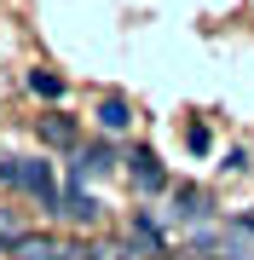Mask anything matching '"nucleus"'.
<instances>
[{"instance_id": "nucleus-12", "label": "nucleus", "mask_w": 254, "mask_h": 260, "mask_svg": "<svg viewBox=\"0 0 254 260\" xmlns=\"http://www.w3.org/2000/svg\"><path fill=\"white\" fill-rule=\"evenodd\" d=\"M29 87H35L41 99H64V75H52V70H35V75H29Z\"/></svg>"}, {"instance_id": "nucleus-1", "label": "nucleus", "mask_w": 254, "mask_h": 260, "mask_svg": "<svg viewBox=\"0 0 254 260\" xmlns=\"http://www.w3.org/2000/svg\"><path fill=\"white\" fill-rule=\"evenodd\" d=\"M0 185H6V191H18V197H35L47 214L58 208L52 162H41V156H6V162H0Z\"/></svg>"}, {"instance_id": "nucleus-6", "label": "nucleus", "mask_w": 254, "mask_h": 260, "mask_svg": "<svg viewBox=\"0 0 254 260\" xmlns=\"http://www.w3.org/2000/svg\"><path fill=\"white\" fill-rule=\"evenodd\" d=\"M93 121H98L104 139H122V133L133 127V104H127L122 93H104V99H98V110H93Z\"/></svg>"}, {"instance_id": "nucleus-8", "label": "nucleus", "mask_w": 254, "mask_h": 260, "mask_svg": "<svg viewBox=\"0 0 254 260\" xmlns=\"http://www.w3.org/2000/svg\"><path fill=\"white\" fill-rule=\"evenodd\" d=\"M6 260H64V237H52V232H23L18 249H12Z\"/></svg>"}, {"instance_id": "nucleus-9", "label": "nucleus", "mask_w": 254, "mask_h": 260, "mask_svg": "<svg viewBox=\"0 0 254 260\" xmlns=\"http://www.w3.org/2000/svg\"><path fill=\"white\" fill-rule=\"evenodd\" d=\"M173 214L179 220H208L214 214V197L197 191V185H173Z\"/></svg>"}, {"instance_id": "nucleus-7", "label": "nucleus", "mask_w": 254, "mask_h": 260, "mask_svg": "<svg viewBox=\"0 0 254 260\" xmlns=\"http://www.w3.org/2000/svg\"><path fill=\"white\" fill-rule=\"evenodd\" d=\"M35 133H41V139H47L52 150H64V156H69V150H81V127H76V121H69L64 110L41 116V121H35Z\"/></svg>"}, {"instance_id": "nucleus-3", "label": "nucleus", "mask_w": 254, "mask_h": 260, "mask_svg": "<svg viewBox=\"0 0 254 260\" xmlns=\"http://www.w3.org/2000/svg\"><path fill=\"white\" fill-rule=\"evenodd\" d=\"M116 174V145L110 139H93L81 150H69V179L76 185H87V179H110Z\"/></svg>"}, {"instance_id": "nucleus-11", "label": "nucleus", "mask_w": 254, "mask_h": 260, "mask_svg": "<svg viewBox=\"0 0 254 260\" xmlns=\"http://www.w3.org/2000/svg\"><path fill=\"white\" fill-rule=\"evenodd\" d=\"M185 145H191V156H208V150H214V127H208V121H191Z\"/></svg>"}, {"instance_id": "nucleus-2", "label": "nucleus", "mask_w": 254, "mask_h": 260, "mask_svg": "<svg viewBox=\"0 0 254 260\" xmlns=\"http://www.w3.org/2000/svg\"><path fill=\"white\" fill-rule=\"evenodd\" d=\"M122 254L127 260H168V237H162V225H156V214H133L127 220V237H122Z\"/></svg>"}, {"instance_id": "nucleus-4", "label": "nucleus", "mask_w": 254, "mask_h": 260, "mask_svg": "<svg viewBox=\"0 0 254 260\" xmlns=\"http://www.w3.org/2000/svg\"><path fill=\"white\" fill-rule=\"evenodd\" d=\"M52 214H58V220H69V225H81V232H93V225L104 220V203H98L93 191H81V185H64Z\"/></svg>"}, {"instance_id": "nucleus-5", "label": "nucleus", "mask_w": 254, "mask_h": 260, "mask_svg": "<svg viewBox=\"0 0 254 260\" xmlns=\"http://www.w3.org/2000/svg\"><path fill=\"white\" fill-rule=\"evenodd\" d=\"M127 174H133V191H139V197L173 191V185H168V168H162V156H156V150H144V145L127 156Z\"/></svg>"}, {"instance_id": "nucleus-10", "label": "nucleus", "mask_w": 254, "mask_h": 260, "mask_svg": "<svg viewBox=\"0 0 254 260\" xmlns=\"http://www.w3.org/2000/svg\"><path fill=\"white\" fill-rule=\"evenodd\" d=\"M29 232L23 225V208H12V203H0V254H12L18 249V237Z\"/></svg>"}]
</instances>
